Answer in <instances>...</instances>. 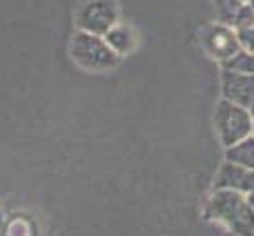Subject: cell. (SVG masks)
Instances as JSON below:
<instances>
[{
  "label": "cell",
  "mask_w": 254,
  "mask_h": 236,
  "mask_svg": "<svg viewBox=\"0 0 254 236\" xmlns=\"http://www.w3.org/2000/svg\"><path fill=\"white\" fill-rule=\"evenodd\" d=\"M205 216L228 232L254 234V212L248 203V196L239 189L219 187L205 205Z\"/></svg>",
  "instance_id": "1"
},
{
  "label": "cell",
  "mask_w": 254,
  "mask_h": 236,
  "mask_svg": "<svg viewBox=\"0 0 254 236\" xmlns=\"http://www.w3.org/2000/svg\"><path fill=\"white\" fill-rule=\"evenodd\" d=\"M69 58L76 67L92 74H105L119 65L121 56L107 45V40L98 34L76 29L69 40Z\"/></svg>",
  "instance_id": "2"
},
{
  "label": "cell",
  "mask_w": 254,
  "mask_h": 236,
  "mask_svg": "<svg viewBox=\"0 0 254 236\" xmlns=\"http://www.w3.org/2000/svg\"><path fill=\"white\" fill-rule=\"evenodd\" d=\"M252 120H254V116L248 107L237 105V103L228 101V98L216 103L214 129H216V136H219L223 147H230V145L243 140L246 136H250Z\"/></svg>",
  "instance_id": "3"
},
{
  "label": "cell",
  "mask_w": 254,
  "mask_h": 236,
  "mask_svg": "<svg viewBox=\"0 0 254 236\" xmlns=\"http://www.w3.org/2000/svg\"><path fill=\"white\" fill-rule=\"evenodd\" d=\"M198 47L212 58V60L221 62L223 65L225 60L234 56V54L241 49V43H239V34L230 22H207L198 29Z\"/></svg>",
  "instance_id": "4"
},
{
  "label": "cell",
  "mask_w": 254,
  "mask_h": 236,
  "mask_svg": "<svg viewBox=\"0 0 254 236\" xmlns=\"http://www.w3.org/2000/svg\"><path fill=\"white\" fill-rule=\"evenodd\" d=\"M119 20H121V11L116 0H85L76 9L74 16L76 29H83L98 36H105Z\"/></svg>",
  "instance_id": "5"
},
{
  "label": "cell",
  "mask_w": 254,
  "mask_h": 236,
  "mask_svg": "<svg viewBox=\"0 0 254 236\" xmlns=\"http://www.w3.org/2000/svg\"><path fill=\"white\" fill-rule=\"evenodd\" d=\"M221 92H223V98L250 110L254 105V74H241V71H232L223 67Z\"/></svg>",
  "instance_id": "6"
},
{
  "label": "cell",
  "mask_w": 254,
  "mask_h": 236,
  "mask_svg": "<svg viewBox=\"0 0 254 236\" xmlns=\"http://www.w3.org/2000/svg\"><path fill=\"white\" fill-rule=\"evenodd\" d=\"M219 187H230V189H239L243 194L254 192V170L252 167H241L234 163H225L219 170V176L214 180V189Z\"/></svg>",
  "instance_id": "7"
},
{
  "label": "cell",
  "mask_w": 254,
  "mask_h": 236,
  "mask_svg": "<svg viewBox=\"0 0 254 236\" xmlns=\"http://www.w3.org/2000/svg\"><path fill=\"white\" fill-rule=\"evenodd\" d=\"M103 38L107 40V45H110L112 49H114L119 56H127V54H131L136 49V43H138V38H136V31L131 29L129 25H123V22H116L114 27H112L110 31H107Z\"/></svg>",
  "instance_id": "8"
},
{
  "label": "cell",
  "mask_w": 254,
  "mask_h": 236,
  "mask_svg": "<svg viewBox=\"0 0 254 236\" xmlns=\"http://www.w3.org/2000/svg\"><path fill=\"white\" fill-rule=\"evenodd\" d=\"M225 161L254 170V134L246 136L243 140L230 145V147H225Z\"/></svg>",
  "instance_id": "9"
},
{
  "label": "cell",
  "mask_w": 254,
  "mask_h": 236,
  "mask_svg": "<svg viewBox=\"0 0 254 236\" xmlns=\"http://www.w3.org/2000/svg\"><path fill=\"white\" fill-rule=\"evenodd\" d=\"M223 67L232 71H241V74H254V52H248L241 47L230 60L223 62Z\"/></svg>",
  "instance_id": "10"
},
{
  "label": "cell",
  "mask_w": 254,
  "mask_h": 236,
  "mask_svg": "<svg viewBox=\"0 0 254 236\" xmlns=\"http://www.w3.org/2000/svg\"><path fill=\"white\" fill-rule=\"evenodd\" d=\"M234 29H248V27H254V7L252 2H241V7L237 9L232 20Z\"/></svg>",
  "instance_id": "11"
},
{
  "label": "cell",
  "mask_w": 254,
  "mask_h": 236,
  "mask_svg": "<svg viewBox=\"0 0 254 236\" xmlns=\"http://www.w3.org/2000/svg\"><path fill=\"white\" fill-rule=\"evenodd\" d=\"M7 234H34V223L25 221V216H16L7 225Z\"/></svg>",
  "instance_id": "12"
},
{
  "label": "cell",
  "mask_w": 254,
  "mask_h": 236,
  "mask_svg": "<svg viewBox=\"0 0 254 236\" xmlns=\"http://www.w3.org/2000/svg\"><path fill=\"white\" fill-rule=\"evenodd\" d=\"M237 34H239V43H241V47L248 49V52H254V27L237 29Z\"/></svg>",
  "instance_id": "13"
},
{
  "label": "cell",
  "mask_w": 254,
  "mask_h": 236,
  "mask_svg": "<svg viewBox=\"0 0 254 236\" xmlns=\"http://www.w3.org/2000/svg\"><path fill=\"white\" fill-rule=\"evenodd\" d=\"M246 196H248V203H250V207H252V212H254V192L246 194Z\"/></svg>",
  "instance_id": "14"
},
{
  "label": "cell",
  "mask_w": 254,
  "mask_h": 236,
  "mask_svg": "<svg viewBox=\"0 0 254 236\" xmlns=\"http://www.w3.org/2000/svg\"><path fill=\"white\" fill-rule=\"evenodd\" d=\"M0 234H2V219H0Z\"/></svg>",
  "instance_id": "15"
},
{
  "label": "cell",
  "mask_w": 254,
  "mask_h": 236,
  "mask_svg": "<svg viewBox=\"0 0 254 236\" xmlns=\"http://www.w3.org/2000/svg\"><path fill=\"white\" fill-rule=\"evenodd\" d=\"M250 112H252V116H254V105H252V107H250Z\"/></svg>",
  "instance_id": "16"
},
{
  "label": "cell",
  "mask_w": 254,
  "mask_h": 236,
  "mask_svg": "<svg viewBox=\"0 0 254 236\" xmlns=\"http://www.w3.org/2000/svg\"><path fill=\"white\" fill-rule=\"evenodd\" d=\"M252 134H254V120H252Z\"/></svg>",
  "instance_id": "17"
},
{
  "label": "cell",
  "mask_w": 254,
  "mask_h": 236,
  "mask_svg": "<svg viewBox=\"0 0 254 236\" xmlns=\"http://www.w3.org/2000/svg\"><path fill=\"white\" fill-rule=\"evenodd\" d=\"M252 7H254V0H252Z\"/></svg>",
  "instance_id": "18"
}]
</instances>
